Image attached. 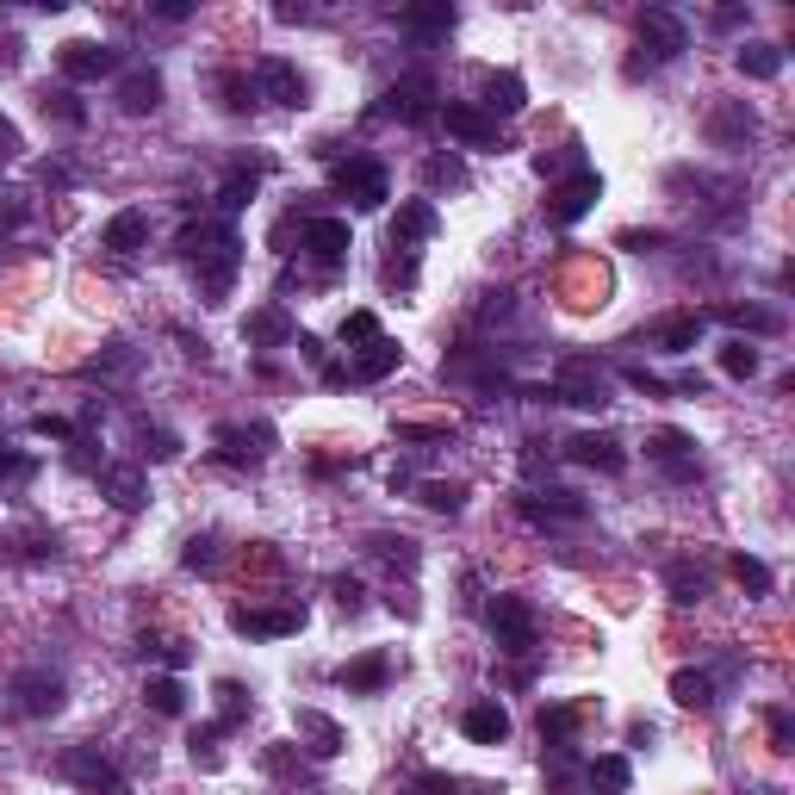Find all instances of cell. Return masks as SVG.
Here are the masks:
<instances>
[{
    "instance_id": "cell-1",
    "label": "cell",
    "mask_w": 795,
    "mask_h": 795,
    "mask_svg": "<svg viewBox=\"0 0 795 795\" xmlns=\"http://www.w3.org/2000/svg\"><path fill=\"white\" fill-rule=\"evenodd\" d=\"M181 255H187L193 274H200V293L224 298L236 281V267H243V236H236L231 224H187V231H181Z\"/></svg>"
},
{
    "instance_id": "cell-2",
    "label": "cell",
    "mask_w": 795,
    "mask_h": 795,
    "mask_svg": "<svg viewBox=\"0 0 795 795\" xmlns=\"http://www.w3.org/2000/svg\"><path fill=\"white\" fill-rule=\"evenodd\" d=\"M553 398L560 405H578V410H603L609 405V379L597 360H565L560 379H553Z\"/></svg>"
},
{
    "instance_id": "cell-3",
    "label": "cell",
    "mask_w": 795,
    "mask_h": 795,
    "mask_svg": "<svg viewBox=\"0 0 795 795\" xmlns=\"http://www.w3.org/2000/svg\"><path fill=\"white\" fill-rule=\"evenodd\" d=\"M640 50H646V63H671V57H684V50H690L684 19L665 13V7H646V13H640Z\"/></svg>"
},
{
    "instance_id": "cell-4",
    "label": "cell",
    "mask_w": 795,
    "mask_h": 795,
    "mask_svg": "<svg viewBox=\"0 0 795 795\" xmlns=\"http://www.w3.org/2000/svg\"><path fill=\"white\" fill-rule=\"evenodd\" d=\"M491 634H498V646L510 659L534 653V609L522 603V597H498V603H491Z\"/></svg>"
},
{
    "instance_id": "cell-5",
    "label": "cell",
    "mask_w": 795,
    "mask_h": 795,
    "mask_svg": "<svg viewBox=\"0 0 795 795\" xmlns=\"http://www.w3.org/2000/svg\"><path fill=\"white\" fill-rule=\"evenodd\" d=\"M63 777L81 783L88 795H119V764H112L100 746H69L63 752Z\"/></svg>"
},
{
    "instance_id": "cell-6",
    "label": "cell",
    "mask_w": 795,
    "mask_h": 795,
    "mask_svg": "<svg viewBox=\"0 0 795 795\" xmlns=\"http://www.w3.org/2000/svg\"><path fill=\"white\" fill-rule=\"evenodd\" d=\"M603 193V181H597V169H572L560 181V187L547 193V218L553 224H578L584 212H591V200Z\"/></svg>"
},
{
    "instance_id": "cell-7",
    "label": "cell",
    "mask_w": 795,
    "mask_h": 795,
    "mask_svg": "<svg viewBox=\"0 0 795 795\" xmlns=\"http://www.w3.org/2000/svg\"><path fill=\"white\" fill-rule=\"evenodd\" d=\"M13 709L26 721L57 715V709H63V677H57V671H19L13 677Z\"/></svg>"
},
{
    "instance_id": "cell-8",
    "label": "cell",
    "mask_w": 795,
    "mask_h": 795,
    "mask_svg": "<svg viewBox=\"0 0 795 795\" xmlns=\"http://www.w3.org/2000/svg\"><path fill=\"white\" fill-rule=\"evenodd\" d=\"M336 193H343V200H355L360 212H379V205H386V169H379V162H367V156L343 162V169H336Z\"/></svg>"
},
{
    "instance_id": "cell-9",
    "label": "cell",
    "mask_w": 795,
    "mask_h": 795,
    "mask_svg": "<svg viewBox=\"0 0 795 795\" xmlns=\"http://www.w3.org/2000/svg\"><path fill=\"white\" fill-rule=\"evenodd\" d=\"M298 243H305V255H312L317 267L348 262V249H355V236H348V218H305Z\"/></svg>"
},
{
    "instance_id": "cell-10",
    "label": "cell",
    "mask_w": 795,
    "mask_h": 795,
    "mask_svg": "<svg viewBox=\"0 0 795 795\" xmlns=\"http://www.w3.org/2000/svg\"><path fill=\"white\" fill-rule=\"evenodd\" d=\"M429 100H436V81H429V75H405V81H391V88H386L379 112H386V119H405V125H422V119L436 112Z\"/></svg>"
},
{
    "instance_id": "cell-11",
    "label": "cell",
    "mask_w": 795,
    "mask_h": 795,
    "mask_svg": "<svg viewBox=\"0 0 795 795\" xmlns=\"http://www.w3.org/2000/svg\"><path fill=\"white\" fill-rule=\"evenodd\" d=\"M231 628L236 634H249V640H286V634H298L305 628V609H231Z\"/></svg>"
},
{
    "instance_id": "cell-12",
    "label": "cell",
    "mask_w": 795,
    "mask_h": 795,
    "mask_svg": "<svg viewBox=\"0 0 795 795\" xmlns=\"http://www.w3.org/2000/svg\"><path fill=\"white\" fill-rule=\"evenodd\" d=\"M63 75L69 81H100V75H112L119 69V50L112 44H94V38H75V44H63Z\"/></svg>"
},
{
    "instance_id": "cell-13",
    "label": "cell",
    "mask_w": 795,
    "mask_h": 795,
    "mask_svg": "<svg viewBox=\"0 0 795 795\" xmlns=\"http://www.w3.org/2000/svg\"><path fill=\"white\" fill-rule=\"evenodd\" d=\"M281 100V106H305V75H298L293 63H281V57H262L255 63V100Z\"/></svg>"
},
{
    "instance_id": "cell-14",
    "label": "cell",
    "mask_w": 795,
    "mask_h": 795,
    "mask_svg": "<svg viewBox=\"0 0 795 795\" xmlns=\"http://www.w3.org/2000/svg\"><path fill=\"white\" fill-rule=\"evenodd\" d=\"M441 125H448V137L472 143V150H491V143H498V119H485L467 100H448V106H441Z\"/></svg>"
},
{
    "instance_id": "cell-15",
    "label": "cell",
    "mask_w": 795,
    "mask_h": 795,
    "mask_svg": "<svg viewBox=\"0 0 795 795\" xmlns=\"http://www.w3.org/2000/svg\"><path fill=\"white\" fill-rule=\"evenodd\" d=\"M472 746H503L510 740V715H503V702H472L467 715H460Z\"/></svg>"
},
{
    "instance_id": "cell-16",
    "label": "cell",
    "mask_w": 795,
    "mask_h": 795,
    "mask_svg": "<svg viewBox=\"0 0 795 795\" xmlns=\"http://www.w3.org/2000/svg\"><path fill=\"white\" fill-rule=\"evenodd\" d=\"M529 106V88H522V75H510V69H498V75H485V100H479V112L485 119H510V112H522Z\"/></svg>"
},
{
    "instance_id": "cell-17",
    "label": "cell",
    "mask_w": 795,
    "mask_h": 795,
    "mask_svg": "<svg viewBox=\"0 0 795 795\" xmlns=\"http://www.w3.org/2000/svg\"><path fill=\"white\" fill-rule=\"evenodd\" d=\"M298 329H293V317L281 312V305H262V312H249L243 317V343H255V348H281V343H293Z\"/></svg>"
},
{
    "instance_id": "cell-18",
    "label": "cell",
    "mask_w": 795,
    "mask_h": 795,
    "mask_svg": "<svg viewBox=\"0 0 795 795\" xmlns=\"http://www.w3.org/2000/svg\"><path fill=\"white\" fill-rule=\"evenodd\" d=\"M565 453H572L578 467H597V472H622L628 467V453H622V441L615 436H578V441H565Z\"/></svg>"
},
{
    "instance_id": "cell-19",
    "label": "cell",
    "mask_w": 795,
    "mask_h": 795,
    "mask_svg": "<svg viewBox=\"0 0 795 795\" xmlns=\"http://www.w3.org/2000/svg\"><path fill=\"white\" fill-rule=\"evenodd\" d=\"M386 677H391V659H386V653H360V659H348V665L336 671V684L355 690V696H374V690H386Z\"/></svg>"
},
{
    "instance_id": "cell-20",
    "label": "cell",
    "mask_w": 795,
    "mask_h": 795,
    "mask_svg": "<svg viewBox=\"0 0 795 795\" xmlns=\"http://www.w3.org/2000/svg\"><path fill=\"white\" fill-rule=\"evenodd\" d=\"M119 106H125L131 119L156 112V106H162V75H156V69H131V75L119 81Z\"/></svg>"
},
{
    "instance_id": "cell-21",
    "label": "cell",
    "mask_w": 795,
    "mask_h": 795,
    "mask_svg": "<svg viewBox=\"0 0 795 795\" xmlns=\"http://www.w3.org/2000/svg\"><path fill=\"white\" fill-rule=\"evenodd\" d=\"M422 236H436V205L429 200H410L398 205V218H391V249H410Z\"/></svg>"
},
{
    "instance_id": "cell-22",
    "label": "cell",
    "mask_w": 795,
    "mask_h": 795,
    "mask_svg": "<svg viewBox=\"0 0 795 795\" xmlns=\"http://www.w3.org/2000/svg\"><path fill=\"white\" fill-rule=\"evenodd\" d=\"M391 367H398V343H386V336H374V343L360 348V355L348 360V367H343V374H336V379H386Z\"/></svg>"
},
{
    "instance_id": "cell-23",
    "label": "cell",
    "mask_w": 795,
    "mask_h": 795,
    "mask_svg": "<svg viewBox=\"0 0 795 795\" xmlns=\"http://www.w3.org/2000/svg\"><path fill=\"white\" fill-rule=\"evenodd\" d=\"M696 343H702V312H684V317L653 324V348H665V355H690Z\"/></svg>"
},
{
    "instance_id": "cell-24",
    "label": "cell",
    "mask_w": 795,
    "mask_h": 795,
    "mask_svg": "<svg viewBox=\"0 0 795 795\" xmlns=\"http://www.w3.org/2000/svg\"><path fill=\"white\" fill-rule=\"evenodd\" d=\"M112 255H137L143 243H150V218L143 212H112V224H106V236H100Z\"/></svg>"
},
{
    "instance_id": "cell-25",
    "label": "cell",
    "mask_w": 795,
    "mask_h": 795,
    "mask_svg": "<svg viewBox=\"0 0 795 795\" xmlns=\"http://www.w3.org/2000/svg\"><path fill=\"white\" fill-rule=\"evenodd\" d=\"M293 727L305 733V740H312V752H317V758H336V752L348 746V740H343V727H336L329 715H317V709H298V715H293Z\"/></svg>"
},
{
    "instance_id": "cell-26",
    "label": "cell",
    "mask_w": 795,
    "mask_h": 795,
    "mask_svg": "<svg viewBox=\"0 0 795 795\" xmlns=\"http://www.w3.org/2000/svg\"><path fill=\"white\" fill-rule=\"evenodd\" d=\"M100 491H106L119 510H137L143 503V472L137 467H100Z\"/></svg>"
},
{
    "instance_id": "cell-27",
    "label": "cell",
    "mask_w": 795,
    "mask_h": 795,
    "mask_svg": "<svg viewBox=\"0 0 795 795\" xmlns=\"http://www.w3.org/2000/svg\"><path fill=\"white\" fill-rule=\"evenodd\" d=\"M405 32H417V38H448L453 32V7L448 0H436V7H405Z\"/></svg>"
},
{
    "instance_id": "cell-28",
    "label": "cell",
    "mask_w": 795,
    "mask_h": 795,
    "mask_svg": "<svg viewBox=\"0 0 795 795\" xmlns=\"http://www.w3.org/2000/svg\"><path fill=\"white\" fill-rule=\"evenodd\" d=\"M255 187H262V162H249V169H231L218 187V205L224 212H243V205L255 200Z\"/></svg>"
},
{
    "instance_id": "cell-29",
    "label": "cell",
    "mask_w": 795,
    "mask_h": 795,
    "mask_svg": "<svg viewBox=\"0 0 795 795\" xmlns=\"http://www.w3.org/2000/svg\"><path fill=\"white\" fill-rule=\"evenodd\" d=\"M709 131H715V143H752L758 137V119H752V106H721Z\"/></svg>"
},
{
    "instance_id": "cell-30",
    "label": "cell",
    "mask_w": 795,
    "mask_h": 795,
    "mask_svg": "<svg viewBox=\"0 0 795 795\" xmlns=\"http://www.w3.org/2000/svg\"><path fill=\"white\" fill-rule=\"evenodd\" d=\"M721 324L752 329V336H777L783 317H777V312H764V305H721Z\"/></svg>"
},
{
    "instance_id": "cell-31",
    "label": "cell",
    "mask_w": 795,
    "mask_h": 795,
    "mask_svg": "<svg viewBox=\"0 0 795 795\" xmlns=\"http://www.w3.org/2000/svg\"><path fill=\"white\" fill-rule=\"evenodd\" d=\"M671 696L684 702V709H709V702H715V677H709V671H677V677H671Z\"/></svg>"
},
{
    "instance_id": "cell-32",
    "label": "cell",
    "mask_w": 795,
    "mask_h": 795,
    "mask_svg": "<svg viewBox=\"0 0 795 795\" xmlns=\"http://www.w3.org/2000/svg\"><path fill=\"white\" fill-rule=\"evenodd\" d=\"M143 702H150L156 715H181V709H187V690H181V677H169V671H162V677H150V684H143Z\"/></svg>"
},
{
    "instance_id": "cell-33",
    "label": "cell",
    "mask_w": 795,
    "mask_h": 795,
    "mask_svg": "<svg viewBox=\"0 0 795 795\" xmlns=\"http://www.w3.org/2000/svg\"><path fill=\"white\" fill-rule=\"evenodd\" d=\"M267 441H274L267 429H218V448L231 453V460H262Z\"/></svg>"
},
{
    "instance_id": "cell-34",
    "label": "cell",
    "mask_w": 795,
    "mask_h": 795,
    "mask_svg": "<svg viewBox=\"0 0 795 795\" xmlns=\"http://www.w3.org/2000/svg\"><path fill=\"white\" fill-rule=\"evenodd\" d=\"M740 75H752V81L783 75V50L777 44H746V50H740Z\"/></svg>"
},
{
    "instance_id": "cell-35",
    "label": "cell",
    "mask_w": 795,
    "mask_h": 795,
    "mask_svg": "<svg viewBox=\"0 0 795 795\" xmlns=\"http://www.w3.org/2000/svg\"><path fill=\"white\" fill-rule=\"evenodd\" d=\"M646 453H653V460H665V467L677 472V479L690 472V460H684V453H690V436H677V429H659V436L646 441Z\"/></svg>"
},
{
    "instance_id": "cell-36",
    "label": "cell",
    "mask_w": 795,
    "mask_h": 795,
    "mask_svg": "<svg viewBox=\"0 0 795 795\" xmlns=\"http://www.w3.org/2000/svg\"><path fill=\"white\" fill-rule=\"evenodd\" d=\"M591 789H603V795H622L628 789V758H622V752L591 758Z\"/></svg>"
},
{
    "instance_id": "cell-37",
    "label": "cell",
    "mask_w": 795,
    "mask_h": 795,
    "mask_svg": "<svg viewBox=\"0 0 795 795\" xmlns=\"http://www.w3.org/2000/svg\"><path fill=\"white\" fill-rule=\"evenodd\" d=\"M243 715H249V690H243V684H218V721H212V727L231 733Z\"/></svg>"
},
{
    "instance_id": "cell-38",
    "label": "cell",
    "mask_w": 795,
    "mask_h": 795,
    "mask_svg": "<svg viewBox=\"0 0 795 795\" xmlns=\"http://www.w3.org/2000/svg\"><path fill=\"white\" fill-rule=\"evenodd\" d=\"M671 597H677V603H702V597H709V578L696 572V565H671Z\"/></svg>"
},
{
    "instance_id": "cell-39",
    "label": "cell",
    "mask_w": 795,
    "mask_h": 795,
    "mask_svg": "<svg viewBox=\"0 0 795 795\" xmlns=\"http://www.w3.org/2000/svg\"><path fill=\"white\" fill-rule=\"evenodd\" d=\"M367 547H374V553H379L386 565H405V572L417 565V541H405V534H374Z\"/></svg>"
},
{
    "instance_id": "cell-40",
    "label": "cell",
    "mask_w": 795,
    "mask_h": 795,
    "mask_svg": "<svg viewBox=\"0 0 795 795\" xmlns=\"http://www.w3.org/2000/svg\"><path fill=\"white\" fill-rule=\"evenodd\" d=\"M721 374L752 379V374H758V348H752V343H727V348H721Z\"/></svg>"
},
{
    "instance_id": "cell-41",
    "label": "cell",
    "mask_w": 795,
    "mask_h": 795,
    "mask_svg": "<svg viewBox=\"0 0 795 795\" xmlns=\"http://www.w3.org/2000/svg\"><path fill=\"white\" fill-rule=\"evenodd\" d=\"M733 578H740V584H746L752 597H764V591H771V565H764V560H752V553H733Z\"/></svg>"
},
{
    "instance_id": "cell-42",
    "label": "cell",
    "mask_w": 795,
    "mask_h": 795,
    "mask_svg": "<svg viewBox=\"0 0 795 795\" xmlns=\"http://www.w3.org/2000/svg\"><path fill=\"white\" fill-rule=\"evenodd\" d=\"M522 510H529V516H565V522H578V516H584V503H578L572 498V491H547V503H522Z\"/></svg>"
},
{
    "instance_id": "cell-43",
    "label": "cell",
    "mask_w": 795,
    "mask_h": 795,
    "mask_svg": "<svg viewBox=\"0 0 795 795\" xmlns=\"http://www.w3.org/2000/svg\"><path fill=\"white\" fill-rule=\"evenodd\" d=\"M572 727H578V715H572V709H541V740L565 746V740H572Z\"/></svg>"
},
{
    "instance_id": "cell-44",
    "label": "cell",
    "mask_w": 795,
    "mask_h": 795,
    "mask_svg": "<svg viewBox=\"0 0 795 795\" xmlns=\"http://www.w3.org/2000/svg\"><path fill=\"white\" fill-rule=\"evenodd\" d=\"M374 336H379V317H374V312H348V317H343V343H360V348H367Z\"/></svg>"
},
{
    "instance_id": "cell-45",
    "label": "cell",
    "mask_w": 795,
    "mask_h": 795,
    "mask_svg": "<svg viewBox=\"0 0 795 795\" xmlns=\"http://www.w3.org/2000/svg\"><path fill=\"white\" fill-rule=\"evenodd\" d=\"M181 560H187L193 572H212V565H218V541H212V534H193V541H187V553H181Z\"/></svg>"
},
{
    "instance_id": "cell-46",
    "label": "cell",
    "mask_w": 795,
    "mask_h": 795,
    "mask_svg": "<svg viewBox=\"0 0 795 795\" xmlns=\"http://www.w3.org/2000/svg\"><path fill=\"white\" fill-rule=\"evenodd\" d=\"M218 88H224V106H231V112H249V106H255V81H243V75H224Z\"/></svg>"
},
{
    "instance_id": "cell-47",
    "label": "cell",
    "mask_w": 795,
    "mask_h": 795,
    "mask_svg": "<svg viewBox=\"0 0 795 795\" xmlns=\"http://www.w3.org/2000/svg\"><path fill=\"white\" fill-rule=\"evenodd\" d=\"M460 498H467L460 485H422V503H429V510H441V516L460 510Z\"/></svg>"
},
{
    "instance_id": "cell-48",
    "label": "cell",
    "mask_w": 795,
    "mask_h": 795,
    "mask_svg": "<svg viewBox=\"0 0 795 795\" xmlns=\"http://www.w3.org/2000/svg\"><path fill=\"white\" fill-rule=\"evenodd\" d=\"M44 112H57L63 125H81V119H88V112H81V100L69 94V88H57V94H44Z\"/></svg>"
},
{
    "instance_id": "cell-49",
    "label": "cell",
    "mask_w": 795,
    "mask_h": 795,
    "mask_svg": "<svg viewBox=\"0 0 795 795\" xmlns=\"http://www.w3.org/2000/svg\"><path fill=\"white\" fill-rule=\"evenodd\" d=\"M764 727H771V746H777V752H795V721L783 715V709H771V715H764Z\"/></svg>"
},
{
    "instance_id": "cell-50",
    "label": "cell",
    "mask_w": 795,
    "mask_h": 795,
    "mask_svg": "<svg viewBox=\"0 0 795 795\" xmlns=\"http://www.w3.org/2000/svg\"><path fill=\"white\" fill-rule=\"evenodd\" d=\"M143 453H150V460H174V453H181V441H174L169 429H143Z\"/></svg>"
},
{
    "instance_id": "cell-51",
    "label": "cell",
    "mask_w": 795,
    "mask_h": 795,
    "mask_svg": "<svg viewBox=\"0 0 795 795\" xmlns=\"http://www.w3.org/2000/svg\"><path fill=\"white\" fill-rule=\"evenodd\" d=\"M32 436H44V441H75V422H63V417H32Z\"/></svg>"
},
{
    "instance_id": "cell-52",
    "label": "cell",
    "mask_w": 795,
    "mask_h": 795,
    "mask_svg": "<svg viewBox=\"0 0 795 795\" xmlns=\"http://www.w3.org/2000/svg\"><path fill=\"white\" fill-rule=\"evenodd\" d=\"M143 653H156V659H162V665H169V671H181V665H187V646H181V640H156V646L143 640Z\"/></svg>"
},
{
    "instance_id": "cell-53",
    "label": "cell",
    "mask_w": 795,
    "mask_h": 795,
    "mask_svg": "<svg viewBox=\"0 0 795 795\" xmlns=\"http://www.w3.org/2000/svg\"><path fill=\"white\" fill-rule=\"evenodd\" d=\"M628 386H634V391H646V398H665V379H653V374H646V367H628Z\"/></svg>"
},
{
    "instance_id": "cell-54",
    "label": "cell",
    "mask_w": 795,
    "mask_h": 795,
    "mask_svg": "<svg viewBox=\"0 0 795 795\" xmlns=\"http://www.w3.org/2000/svg\"><path fill=\"white\" fill-rule=\"evenodd\" d=\"M429 181H448V187H460V181H467V169H460V162H448V156H436V162H429Z\"/></svg>"
},
{
    "instance_id": "cell-55",
    "label": "cell",
    "mask_w": 795,
    "mask_h": 795,
    "mask_svg": "<svg viewBox=\"0 0 795 795\" xmlns=\"http://www.w3.org/2000/svg\"><path fill=\"white\" fill-rule=\"evenodd\" d=\"M19 150H26V143H19V125L13 119H0V162H13Z\"/></svg>"
},
{
    "instance_id": "cell-56",
    "label": "cell",
    "mask_w": 795,
    "mask_h": 795,
    "mask_svg": "<svg viewBox=\"0 0 795 795\" xmlns=\"http://www.w3.org/2000/svg\"><path fill=\"white\" fill-rule=\"evenodd\" d=\"M0 472H7V479H26V472H32V460H19V453H7V441H0Z\"/></svg>"
},
{
    "instance_id": "cell-57",
    "label": "cell",
    "mask_w": 795,
    "mask_h": 795,
    "mask_svg": "<svg viewBox=\"0 0 795 795\" xmlns=\"http://www.w3.org/2000/svg\"><path fill=\"white\" fill-rule=\"evenodd\" d=\"M422 795H460V783L441 777V771H429V777H422Z\"/></svg>"
},
{
    "instance_id": "cell-58",
    "label": "cell",
    "mask_w": 795,
    "mask_h": 795,
    "mask_svg": "<svg viewBox=\"0 0 795 795\" xmlns=\"http://www.w3.org/2000/svg\"><path fill=\"white\" fill-rule=\"evenodd\" d=\"M336 603H343V609H360V584H355V578H343V584H336Z\"/></svg>"
},
{
    "instance_id": "cell-59",
    "label": "cell",
    "mask_w": 795,
    "mask_h": 795,
    "mask_svg": "<svg viewBox=\"0 0 795 795\" xmlns=\"http://www.w3.org/2000/svg\"><path fill=\"white\" fill-rule=\"evenodd\" d=\"M622 243H628V249H659V231H646V236H640V231H628Z\"/></svg>"
},
{
    "instance_id": "cell-60",
    "label": "cell",
    "mask_w": 795,
    "mask_h": 795,
    "mask_svg": "<svg viewBox=\"0 0 795 795\" xmlns=\"http://www.w3.org/2000/svg\"><path fill=\"white\" fill-rule=\"evenodd\" d=\"M19 57V38H0V63H13Z\"/></svg>"
},
{
    "instance_id": "cell-61",
    "label": "cell",
    "mask_w": 795,
    "mask_h": 795,
    "mask_svg": "<svg viewBox=\"0 0 795 795\" xmlns=\"http://www.w3.org/2000/svg\"><path fill=\"white\" fill-rule=\"evenodd\" d=\"M758 795H783V789H758Z\"/></svg>"
}]
</instances>
